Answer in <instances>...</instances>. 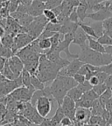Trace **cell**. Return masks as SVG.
<instances>
[{
	"label": "cell",
	"mask_w": 112,
	"mask_h": 126,
	"mask_svg": "<svg viewBox=\"0 0 112 126\" xmlns=\"http://www.w3.org/2000/svg\"><path fill=\"white\" fill-rule=\"evenodd\" d=\"M88 47L91 50H93V51H95L100 53H106L105 47L103 45H101L97 39L88 36Z\"/></svg>",
	"instance_id": "obj_19"
},
{
	"label": "cell",
	"mask_w": 112,
	"mask_h": 126,
	"mask_svg": "<svg viewBox=\"0 0 112 126\" xmlns=\"http://www.w3.org/2000/svg\"><path fill=\"white\" fill-rule=\"evenodd\" d=\"M65 117L64 111L62 110L61 106H58V109L56 110L55 115L51 118V120L54 125V126H60L61 121L63 119V118Z\"/></svg>",
	"instance_id": "obj_22"
},
{
	"label": "cell",
	"mask_w": 112,
	"mask_h": 126,
	"mask_svg": "<svg viewBox=\"0 0 112 126\" xmlns=\"http://www.w3.org/2000/svg\"><path fill=\"white\" fill-rule=\"evenodd\" d=\"M39 126H54L51 118H44L43 119L42 122L39 125Z\"/></svg>",
	"instance_id": "obj_50"
},
{
	"label": "cell",
	"mask_w": 112,
	"mask_h": 126,
	"mask_svg": "<svg viewBox=\"0 0 112 126\" xmlns=\"http://www.w3.org/2000/svg\"><path fill=\"white\" fill-rule=\"evenodd\" d=\"M14 37H15L14 35H12L11 34L5 33V35L1 39V44L3 46L12 49V45H13Z\"/></svg>",
	"instance_id": "obj_26"
},
{
	"label": "cell",
	"mask_w": 112,
	"mask_h": 126,
	"mask_svg": "<svg viewBox=\"0 0 112 126\" xmlns=\"http://www.w3.org/2000/svg\"><path fill=\"white\" fill-rule=\"evenodd\" d=\"M31 83H32V87L35 90H42L45 88V84L42 82L40 79L35 75H31Z\"/></svg>",
	"instance_id": "obj_27"
},
{
	"label": "cell",
	"mask_w": 112,
	"mask_h": 126,
	"mask_svg": "<svg viewBox=\"0 0 112 126\" xmlns=\"http://www.w3.org/2000/svg\"><path fill=\"white\" fill-rule=\"evenodd\" d=\"M61 27V25H60V24H54V23L48 22V24L46 25L45 29H46L48 31H50L52 32L57 33V32H59Z\"/></svg>",
	"instance_id": "obj_38"
},
{
	"label": "cell",
	"mask_w": 112,
	"mask_h": 126,
	"mask_svg": "<svg viewBox=\"0 0 112 126\" xmlns=\"http://www.w3.org/2000/svg\"><path fill=\"white\" fill-rule=\"evenodd\" d=\"M49 39L51 41V44H52V48L51 49H55L57 48V46H58V44L61 42V34L59 32L55 33L54 35H52L51 38H49Z\"/></svg>",
	"instance_id": "obj_36"
},
{
	"label": "cell",
	"mask_w": 112,
	"mask_h": 126,
	"mask_svg": "<svg viewBox=\"0 0 112 126\" xmlns=\"http://www.w3.org/2000/svg\"><path fill=\"white\" fill-rule=\"evenodd\" d=\"M0 19H2V17H1V16H0Z\"/></svg>",
	"instance_id": "obj_60"
},
{
	"label": "cell",
	"mask_w": 112,
	"mask_h": 126,
	"mask_svg": "<svg viewBox=\"0 0 112 126\" xmlns=\"http://www.w3.org/2000/svg\"><path fill=\"white\" fill-rule=\"evenodd\" d=\"M108 126H112V125H108Z\"/></svg>",
	"instance_id": "obj_62"
},
{
	"label": "cell",
	"mask_w": 112,
	"mask_h": 126,
	"mask_svg": "<svg viewBox=\"0 0 112 126\" xmlns=\"http://www.w3.org/2000/svg\"><path fill=\"white\" fill-rule=\"evenodd\" d=\"M53 101L47 97H42L35 103V109L42 118H47L52 110V103Z\"/></svg>",
	"instance_id": "obj_9"
},
{
	"label": "cell",
	"mask_w": 112,
	"mask_h": 126,
	"mask_svg": "<svg viewBox=\"0 0 112 126\" xmlns=\"http://www.w3.org/2000/svg\"><path fill=\"white\" fill-rule=\"evenodd\" d=\"M71 126H72V125H71Z\"/></svg>",
	"instance_id": "obj_64"
},
{
	"label": "cell",
	"mask_w": 112,
	"mask_h": 126,
	"mask_svg": "<svg viewBox=\"0 0 112 126\" xmlns=\"http://www.w3.org/2000/svg\"><path fill=\"white\" fill-rule=\"evenodd\" d=\"M19 5H20L19 0H9L6 5H7V8H8L9 12L12 13V12H14L17 11Z\"/></svg>",
	"instance_id": "obj_35"
},
{
	"label": "cell",
	"mask_w": 112,
	"mask_h": 126,
	"mask_svg": "<svg viewBox=\"0 0 112 126\" xmlns=\"http://www.w3.org/2000/svg\"><path fill=\"white\" fill-rule=\"evenodd\" d=\"M6 60H7V59H4V58H2V57L0 56V72L2 70V68H3L5 62H6Z\"/></svg>",
	"instance_id": "obj_53"
},
{
	"label": "cell",
	"mask_w": 112,
	"mask_h": 126,
	"mask_svg": "<svg viewBox=\"0 0 112 126\" xmlns=\"http://www.w3.org/2000/svg\"><path fill=\"white\" fill-rule=\"evenodd\" d=\"M34 20V17L31 16L30 15L28 14H26L21 19H19L18 21H17V22L22 27H24V28H26L28 27L29 25L32 23Z\"/></svg>",
	"instance_id": "obj_30"
},
{
	"label": "cell",
	"mask_w": 112,
	"mask_h": 126,
	"mask_svg": "<svg viewBox=\"0 0 112 126\" xmlns=\"http://www.w3.org/2000/svg\"><path fill=\"white\" fill-rule=\"evenodd\" d=\"M60 52H58L55 49H50L49 51H48L45 55L47 56V58L50 60L51 62H54L55 64L58 65L61 69L66 67L68 64L70 63V61L68 59H63L61 57Z\"/></svg>",
	"instance_id": "obj_13"
},
{
	"label": "cell",
	"mask_w": 112,
	"mask_h": 126,
	"mask_svg": "<svg viewBox=\"0 0 112 126\" xmlns=\"http://www.w3.org/2000/svg\"><path fill=\"white\" fill-rule=\"evenodd\" d=\"M90 110L91 112V115H97V116H101V117H102L104 111H106L104 106L100 102V101L98 99L95 100V102H93V105L91 106V108L90 109Z\"/></svg>",
	"instance_id": "obj_20"
},
{
	"label": "cell",
	"mask_w": 112,
	"mask_h": 126,
	"mask_svg": "<svg viewBox=\"0 0 112 126\" xmlns=\"http://www.w3.org/2000/svg\"><path fill=\"white\" fill-rule=\"evenodd\" d=\"M72 124H73V122L71 120V119L69 118H68V117L65 116L61 121L60 126H71Z\"/></svg>",
	"instance_id": "obj_48"
},
{
	"label": "cell",
	"mask_w": 112,
	"mask_h": 126,
	"mask_svg": "<svg viewBox=\"0 0 112 126\" xmlns=\"http://www.w3.org/2000/svg\"><path fill=\"white\" fill-rule=\"evenodd\" d=\"M64 0H48L45 3V8L48 9H53L61 5Z\"/></svg>",
	"instance_id": "obj_37"
},
{
	"label": "cell",
	"mask_w": 112,
	"mask_h": 126,
	"mask_svg": "<svg viewBox=\"0 0 112 126\" xmlns=\"http://www.w3.org/2000/svg\"><path fill=\"white\" fill-rule=\"evenodd\" d=\"M111 13H112V0L110 1V3H109V6H108V9Z\"/></svg>",
	"instance_id": "obj_57"
},
{
	"label": "cell",
	"mask_w": 112,
	"mask_h": 126,
	"mask_svg": "<svg viewBox=\"0 0 112 126\" xmlns=\"http://www.w3.org/2000/svg\"><path fill=\"white\" fill-rule=\"evenodd\" d=\"M35 92L34 88L21 86L14 90L9 95L18 102H30Z\"/></svg>",
	"instance_id": "obj_5"
},
{
	"label": "cell",
	"mask_w": 112,
	"mask_h": 126,
	"mask_svg": "<svg viewBox=\"0 0 112 126\" xmlns=\"http://www.w3.org/2000/svg\"><path fill=\"white\" fill-rule=\"evenodd\" d=\"M86 1H87V3H88V9H91L92 8V6H94L96 4L105 2H108V1H111V0H86Z\"/></svg>",
	"instance_id": "obj_47"
},
{
	"label": "cell",
	"mask_w": 112,
	"mask_h": 126,
	"mask_svg": "<svg viewBox=\"0 0 112 126\" xmlns=\"http://www.w3.org/2000/svg\"><path fill=\"white\" fill-rule=\"evenodd\" d=\"M45 4L39 0H33L28 7H27V14L30 15L34 18L43 15L45 9Z\"/></svg>",
	"instance_id": "obj_14"
},
{
	"label": "cell",
	"mask_w": 112,
	"mask_h": 126,
	"mask_svg": "<svg viewBox=\"0 0 112 126\" xmlns=\"http://www.w3.org/2000/svg\"><path fill=\"white\" fill-rule=\"evenodd\" d=\"M106 125H107V126H108V125H112V114H111V115H110V118H109V119L108 120V122H106Z\"/></svg>",
	"instance_id": "obj_56"
},
{
	"label": "cell",
	"mask_w": 112,
	"mask_h": 126,
	"mask_svg": "<svg viewBox=\"0 0 112 126\" xmlns=\"http://www.w3.org/2000/svg\"><path fill=\"white\" fill-rule=\"evenodd\" d=\"M35 39H33L27 33H18L14 37L13 45H12V52L14 55L17 53L20 49L28 46L32 43Z\"/></svg>",
	"instance_id": "obj_8"
},
{
	"label": "cell",
	"mask_w": 112,
	"mask_h": 126,
	"mask_svg": "<svg viewBox=\"0 0 112 126\" xmlns=\"http://www.w3.org/2000/svg\"><path fill=\"white\" fill-rule=\"evenodd\" d=\"M23 86L21 75L15 80H5L0 82V97H5L10 94L18 88Z\"/></svg>",
	"instance_id": "obj_6"
},
{
	"label": "cell",
	"mask_w": 112,
	"mask_h": 126,
	"mask_svg": "<svg viewBox=\"0 0 112 126\" xmlns=\"http://www.w3.org/2000/svg\"><path fill=\"white\" fill-rule=\"evenodd\" d=\"M102 26L104 32H112V16L102 22Z\"/></svg>",
	"instance_id": "obj_40"
},
{
	"label": "cell",
	"mask_w": 112,
	"mask_h": 126,
	"mask_svg": "<svg viewBox=\"0 0 112 126\" xmlns=\"http://www.w3.org/2000/svg\"><path fill=\"white\" fill-rule=\"evenodd\" d=\"M111 98H112V90L111 89H108L100 97H99L98 100L100 101V102L104 106V105L106 104L108 101H109Z\"/></svg>",
	"instance_id": "obj_32"
},
{
	"label": "cell",
	"mask_w": 112,
	"mask_h": 126,
	"mask_svg": "<svg viewBox=\"0 0 112 126\" xmlns=\"http://www.w3.org/2000/svg\"><path fill=\"white\" fill-rule=\"evenodd\" d=\"M5 80H6V79L2 75V74L1 73V72H0V82L1 81H5Z\"/></svg>",
	"instance_id": "obj_58"
},
{
	"label": "cell",
	"mask_w": 112,
	"mask_h": 126,
	"mask_svg": "<svg viewBox=\"0 0 112 126\" xmlns=\"http://www.w3.org/2000/svg\"><path fill=\"white\" fill-rule=\"evenodd\" d=\"M96 76L98 78L99 81H100V84H102V83H104V81H106L108 75H107L104 72H97Z\"/></svg>",
	"instance_id": "obj_46"
},
{
	"label": "cell",
	"mask_w": 112,
	"mask_h": 126,
	"mask_svg": "<svg viewBox=\"0 0 112 126\" xmlns=\"http://www.w3.org/2000/svg\"><path fill=\"white\" fill-rule=\"evenodd\" d=\"M0 44H1V39H0Z\"/></svg>",
	"instance_id": "obj_61"
},
{
	"label": "cell",
	"mask_w": 112,
	"mask_h": 126,
	"mask_svg": "<svg viewBox=\"0 0 112 126\" xmlns=\"http://www.w3.org/2000/svg\"><path fill=\"white\" fill-rule=\"evenodd\" d=\"M78 87L79 88L80 90L82 91L83 93H85L86 92H88V91H90V90H91L93 89V87L89 83L88 81H85L84 83L81 84V85H78Z\"/></svg>",
	"instance_id": "obj_41"
},
{
	"label": "cell",
	"mask_w": 112,
	"mask_h": 126,
	"mask_svg": "<svg viewBox=\"0 0 112 126\" xmlns=\"http://www.w3.org/2000/svg\"><path fill=\"white\" fill-rule=\"evenodd\" d=\"M68 20L74 22V23H78L80 22L78 13H77V11H76V8H74L73 9V11L70 13L69 16H68Z\"/></svg>",
	"instance_id": "obj_44"
},
{
	"label": "cell",
	"mask_w": 112,
	"mask_h": 126,
	"mask_svg": "<svg viewBox=\"0 0 112 126\" xmlns=\"http://www.w3.org/2000/svg\"><path fill=\"white\" fill-rule=\"evenodd\" d=\"M39 1H40V2H43V3H46L48 1V0H39Z\"/></svg>",
	"instance_id": "obj_59"
},
{
	"label": "cell",
	"mask_w": 112,
	"mask_h": 126,
	"mask_svg": "<svg viewBox=\"0 0 112 126\" xmlns=\"http://www.w3.org/2000/svg\"><path fill=\"white\" fill-rule=\"evenodd\" d=\"M74 34H67V35H63V39L61 40V42L58 44L57 48H55V50H57V51L59 52L60 53L62 52H65L66 55V59H74L78 58V54H72L69 50L70 45L73 42Z\"/></svg>",
	"instance_id": "obj_7"
},
{
	"label": "cell",
	"mask_w": 112,
	"mask_h": 126,
	"mask_svg": "<svg viewBox=\"0 0 112 126\" xmlns=\"http://www.w3.org/2000/svg\"><path fill=\"white\" fill-rule=\"evenodd\" d=\"M98 71L104 72V73H106L108 75H112V62H111L110 64H108L107 65L101 66V67H98Z\"/></svg>",
	"instance_id": "obj_42"
},
{
	"label": "cell",
	"mask_w": 112,
	"mask_h": 126,
	"mask_svg": "<svg viewBox=\"0 0 112 126\" xmlns=\"http://www.w3.org/2000/svg\"><path fill=\"white\" fill-rule=\"evenodd\" d=\"M12 55H14L12 49L3 46L2 44H0V56L5 59H9Z\"/></svg>",
	"instance_id": "obj_31"
},
{
	"label": "cell",
	"mask_w": 112,
	"mask_h": 126,
	"mask_svg": "<svg viewBox=\"0 0 112 126\" xmlns=\"http://www.w3.org/2000/svg\"><path fill=\"white\" fill-rule=\"evenodd\" d=\"M61 68L49 60L45 54H42L39 58V65L35 75L43 83L53 81L57 78Z\"/></svg>",
	"instance_id": "obj_1"
},
{
	"label": "cell",
	"mask_w": 112,
	"mask_h": 126,
	"mask_svg": "<svg viewBox=\"0 0 112 126\" xmlns=\"http://www.w3.org/2000/svg\"><path fill=\"white\" fill-rule=\"evenodd\" d=\"M85 63L81 61L78 58L72 59L66 67L63 68L59 72L58 75H62V76H69L73 77L74 75L77 74L79 71V69L84 65Z\"/></svg>",
	"instance_id": "obj_10"
},
{
	"label": "cell",
	"mask_w": 112,
	"mask_h": 126,
	"mask_svg": "<svg viewBox=\"0 0 112 126\" xmlns=\"http://www.w3.org/2000/svg\"><path fill=\"white\" fill-rule=\"evenodd\" d=\"M31 75L28 71H26V69H24L23 72L21 74V79L22 81V85L25 87L27 88H33L31 83Z\"/></svg>",
	"instance_id": "obj_28"
},
{
	"label": "cell",
	"mask_w": 112,
	"mask_h": 126,
	"mask_svg": "<svg viewBox=\"0 0 112 126\" xmlns=\"http://www.w3.org/2000/svg\"><path fill=\"white\" fill-rule=\"evenodd\" d=\"M1 73L2 74L3 76L7 80H15V79H18L10 69V68H9V66L8 65L7 60H6V62H5V64L3 68H2V70L1 71Z\"/></svg>",
	"instance_id": "obj_25"
},
{
	"label": "cell",
	"mask_w": 112,
	"mask_h": 126,
	"mask_svg": "<svg viewBox=\"0 0 112 126\" xmlns=\"http://www.w3.org/2000/svg\"><path fill=\"white\" fill-rule=\"evenodd\" d=\"M91 117V112L90 109H83V108H76L74 121H76L85 125L88 123Z\"/></svg>",
	"instance_id": "obj_16"
},
{
	"label": "cell",
	"mask_w": 112,
	"mask_h": 126,
	"mask_svg": "<svg viewBox=\"0 0 112 126\" xmlns=\"http://www.w3.org/2000/svg\"><path fill=\"white\" fill-rule=\"evenodd\" d=\"M7 62L12 72L14 73V75L17 78L19 77L22 72L25 69L24 64L21 59L19 57H18L16 55H14L11 58L7 59Z\"/></svg>",
	"instance_id": "obj_12"
},
{
	"label": "cell",
	"mask_w": 112,
	"mask_h": 126,
	"mask_svg": "<svg viewBox=\"0 0 112 126\" xmlns=\"http://www.w3.org/2000/svg\"><path fill=\"white\" fill-rule=\"evenodd\" d=\"M37 39H38L39 47L40 48V49L44 54H45L48 51H49V50L51 49L52 44L49 39H39L38 38Z\"/></svg>",
	"instance_id": "obj_24"
},
{
	"label": "cell",
	"mask_w": 112,
	"mask_h": 126,
	"mask_svg": "<svg viewBox=\"0 0 112 126\" xmlns=\"http://www.w3.org/2000/svg\"><path fill=\"white\" fill-rule=\"evenodd\" d=\"M83 94L84 93L80 90L78 86H76L68 92L67 96L71 98L75 102H77L78 101H79L81 99V98H82V96L83 95Z\"/></svg>",
	"instance_id": "obj_23"
},
{
	"label": "cell",
	"mask_w": 112,
	"mask_h": 126,
	"mask_svg": "<svg viewBox=\"0 0 112 126\" xmlns=\"http://www.w3.org/2000/svg\"><path fill=\"white\" fill-rule=\"evenodd\" d=\"M104 84L107 85L108 89H112V75H108L106 81H104Z\"/></svg>",
	"instance_id": "obj_52"
},
{
	"label": "cell",
	"mask_w": 112,
	"mask_h": 126,
	"mask_svg": "<svg viewBox=\"0 0 112 126\" xmlns=\"http://www.w3.org/2000/svg\"><path fill=\"white\" fill-rule=\"evenodd\" d=\"M98 98H99V96L95 93V92L93 89L84 93L83 95L82 96V98H81L82 100L90 101V102H95V100H97Z\"/></svg>",
	"instance_id": "obj_29"
},
{
	"label": "cell",
	"mask_w": 112,
	"mask_h": 126,
	"mask_svg": "<svg viewBox=\"0 0 112 126\" xmlns=\"http://www.w3.org/2000/svg\"><path fill=\"white\" fill-rule=\"evenodd\" d=\"M78 27V23H74L69 20H68L63 25H61L59 33L62 35H65L67 34H74Z\"/></svg>",
	"instance_id": "obj_18"
},
{
	"label": "cell",
	"mask_w": 112,
	"mask_h": 126,
	"mask_svg": "<svg viewBox=\"0 0 112 126\" xmlns=\"http://www.w3.org/2000/svg\"><path fill=\"white\" fill-rule=\"evenodd\" d=\"M88 81H89V83L91 85L92 87H95V86H96V85H98L100 84V81H99L98 78L96 76V74H95V75H94V76H92V77L89 79Z\"/></svg>",
	"instance_id": "obj_49"
},
{
	"label": "cell",
	"mask_w": 112,
	"mask_h": 126,
	"mask_svg": "<svg viewBox=\"0 0 112 126\" xmlns=\"http://www.w3.org/2000/svg\"><path fill=\"white\" fill-rule=\"evenodd\" d=\"M31 122L23 116L17 115L15 122L12 123V126H28Z\"/></svg>",
	"instance_id": "obj_33"
},
{
	"label": "cell",
	"mask_w": 112,
	"mask_h": 126,
	"mask_svg": "<svg viewBox=\"0 0 112 126\" xmlns=\"http://www.w3.org/2000/svg\"><path fill=\"white\" fill-rule=\"evenodd\" d=\"M105 51H106L107 54H108L109 55H111L112 57V46L105 47Z\"/></svg>",
	"instance_id": "obj_54"
},
{
	"label": "cell",
	"mask_w": 112,
	"mask_h": 126,
	"mask_svg": "<svg viewBox=\"0 0 112 126\" xmlns=\"http://www.w3.org/2000/svg\"><path fill=\"white\" fill-rule=\"evenodd\" d=\"M97 40L103 46H112V39L106 33H104L101 36L99 37Z\"/></svg>",
	"instance_id": "obj_34"
},
{
	"label": "cell",
	"mask_w": 112,
	"mask_h": 126,
	"mask_svg": "<svg viewBox=\"0 0 112 126\" xmlns=\"http://www.w3.org/2000/svg\"><path fill=\"white\" fill-rule=\"evenodd\" d=\"M78 59L85 64L95 67L107 65L112 62V57L107 53H100L91 50L88 45L81 47Z\"/></svg>",
	"instance_id": "obj_2"
},
{
	"label": "cell",
	"mask_w": 112,
	"mask_h": 126,
	"mask_svg": "<svg viewBox=\"0 0 112 126\" xmlns=\"http://www.w3.org/2000/svg\"><path fill=\"white\" fill-rule=\"evenodd\" d=\"M78 26H79V27L81 29H82L84 32L85 34L88 36L94 38V39H98V35H96L95 32V29H93V27L91 26H90V25H88V24L82 22H78Z\"/></svg>",
	"instance_id": "obj_21"
},
{
	"label": "cell",
	"mask_w": 112,
	"mask_h": 126,
	"mask_svg": "<svg viewBox=\"0 0 112 126\" xmlns=\"http://www.w3.org/2000/svg\"><path fill=\"white\" fill-rule=\"evenodd\" d=\"M49 87L55 101L57 102L58 106H60L63 102L64 98L67 96V93L68 92V88L59 76H57Z\"/></svg>",
	"instance_id": "obj_4"
},
{
	"label": "cell",
	"mask_w": 112,
	"mask_h": 126,
	"mask_svg": "<svg viewBox=\"0 0 112 126\" xmlns=\"http://www.w3.org/2000/svg\"><path fill=\"white\" fill-rule=\"evenodd\" d=\"M43 15L45 16V17L47 18V20L48 22H51L53 19H55V18H56V16L55 15V13H54L52 9H45L44 12H43Z\"/></svg>",
	"instance_id": "obj_43"
},
{
	"label": "cell",
	"mask_w": 112,
	"mask_h": 126,
	"mask_svg": "<svg viewBox=\"0 0 112 126\" xmlns=\"http://www.w3.org/2000/svg\"><path fill=\"white\" fill-rule=\"evenodd\" d=\"M111 90H112V89H111Z\"/></svg>",
	"instance_id": "obj_63"
},
{
	"label": "cell",
	"mask_w": 112,
	"mask_h": 126,
	"mask_svg": "<svg viewBox=\"0 0 112 126\" xmlns=\"http://www.w3.org/2000/svg\"><path fill=\"white\" fill-rule=\"evenodd\" d=\"M104 108L108 112H110L111 114H112V98L106 102V104L104 105Z\"/></svg>",
	"instance_id": "obj_51"
},
{
	"label": "cell",
	"mask_w": 112,
	"mask_h": 126,
	"mask_svg": "<svg viewBox=\"0 0 112 126\" xmlns=\"http://www.w3.org/2000/svg\"><path fill=\"white\" fill-rule=\"evenodd\" d=\"M5 29L3 27L0 26V39H2L5 35Z\"/></svg>",
	"instance_id": "obj_55"
},
{
	"label": "cell",
	"mask_w": 112,
	"mask_h": 126,
	"mask_svg": "<svg viewBox=\"0 0 112 126\" xmlns=\"http://www.w3.org/2000/svg\"><path fill=\"white\" fill-rule=\"evenodd\" d=\"M74 79L75 80V81L78 83V85H81V84H82L84 83V81H86V79H85V76L83 75H81L79 73H77L75 74L73 76Z\"/></svg>",
	"instance_id": "obj_45"
},
{
	"label": "cell",
	"mask_w": 112,
	"mask_h": 126,
	"mask_svg": "<svg viewBox=\"0 0 112 126\" xmlns=\"http://www.w3.org/2000/svg\"><path fill=\"white\" fill-rule=\"evenodd\" d=\"M87 41H88V35L85 34V32L82 29L78 27L74 34V39L72 43L79 46L81 48L87 45L86 44Z\"/></svg>",
	"instance_id": "obj_17"
},
{
	"label": "cell",
	"mask_w": 112,
	"mask_h": 126,
	"mask_svg": "<svg viewBox=\"0 0 112 126\" xmlns=\"http://www.w3.org/2000/svg\"><path fill=\"white\" fill-rule=\"evenodd\" d=\"M108 89V88L107 87V85H105L104 83H102V84H99L95 87H93V90H94L95 92V93L98 94V95L100 97L101 94L106 91L107 89Z\"/></svg>",
	"instance_id": "obj_39"
},
{
	"label": "cell",
	"mask_w": 112,
	"mask_h": 126,
	"mask_svg": "<svg viewBox=\"0 0 112 126\" xmlns=\"http://www.w3.org/2000/svg\"><path fill=\"white\" fill-rule=\"evenodd\" d=\"M48 21L44 15L34 18L33 22L26 28L22 27V33L28 34L33 39H36L44 31Z\"/></svg>",
	"instance_id": "obj_3"
},
{
	"label": "cell",
	"mask_w": 112,
	"mask_h": 126,
	"mask_svg": "<svg viewBox=\"0 0 112 126\" xmlns=\"http://www.w3.org/2000/svg\"><path fill=\"white\" fill-rule=\"evenodd\" d=\"M111 16H112L111 12L108 9H105L98 12L88 13V16H87V18H88L96 22H103L104 20L108 19V18Z\"/></svg>",
	"instance_id": "obj_15"
},
{
	"label": "cell",
	"mask_w": 112,
	"mask_h": 126,
	"mask_svg": "<svg viewBox=\"0 0 112 126\" xmlns=\"http://www.w3.org/2000/svg\"><path fill=\"white\" fill-rule=\"evenodd\" d=\"M60 106L63 110L65 115L69 118L73 122L74 120V115H75L76 111V102L69 97L66 96Z\"/></svg>",
	"instance_id": "obj_11"
}]
</instances>
